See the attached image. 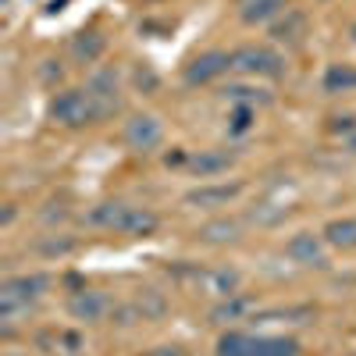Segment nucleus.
I'll return each mask as SVG.
<instances>
[{
    "label": "nucleus",
    "instance_id": "f257e3e1",
    "mask_svg": "<svg viewBox=\"0 0 356 356\" xmlns=\"http://www.w3.org/2000/svg\"><path fill=\"white\" fill-rule=\"evenodd\" d=\"M50 278L43 275H18V278H8L4 285H0V317H4L8 324L15 321V314L29 310L40 296L47 292Z\"/></svg>",
    "mask_w": 356,
    "mask_h": 356
},
{
    "label": "nucleus",
    "instance_id": "f03ea898",
    "mask_svg": "<svg viewBox=\"0 0 356 356\" xmlns=\"http://www.w3.org/2000/svg\"><path fill=\"white\" fill-rule=\"evenodd\" d=\"M50 118L57 125H65V129H82V125L100 122L97 107H93V100H89L86 89H61V93L50 100Z\"/></svg>",
    "mask_w": 356,
    "mask_h": 356
},
{
    "label": "nucleus",
    "instance_id": "7ed1b4c3",
    "mask_svg": "<svg viewBox=\"0 0 356 356\" xmlns=\"http://www.w3.org/2000/svg\"><path fill=\"white\" fill-rule=\"evenodd\" d=\"M232 72L250 75V79H282L285 57L271 47H239L232 50Z\"/></svg>",
    "mask_w": 356,
    "mask_h": 356
},
{
    "label": "nucleus",
    "instance_id": "20e7f679",
    "mask_svg": "<svg viewBox=\"0 0 356 356\" xmlns=\"http://www.w3.org/2000/svg\"><path fill=\"white\" fill-rule=\"evenodd\" d=\"M86 93H89V100H93V107H97V118H111V114L122 111V86H118L114 68H100V72L89 75Z\"/></svg>",
    "mask_w": 356,
    "mask_h": 356
},
{
    "label": "nucleus",
    "instance_id": "39448f33",
    "mask_svg": "<svg viewBox=\"0 0 356 356\" xmlns=\"http://www.w3.org/2000/svg\"><path fill=\"white\" fill-rule=\"evenodd\" d=\"M125 143H129V150L136 154H154L157 146L164 143V125H161V118L157 114H132L129 122H125Z\"/></svg>",
    "mask_w": 356,
    "mask_h": 356
},
{
    "label": "nucleus",
    "instance_id": "423d86ee",
    "mask_svg": "<svg viewBox=\"0 0 356 356\" xmlns=\"http://www.w3.org/2000/svg\"><path fill=\"white\" fill-rule=\"evenodd\" d=\"M285 253L300 267H328V243L317 232H296L285 243Z\"/></svg>",
    "mask_w": 356,
    "mask_h": 356
},
{
    "label": "nucleus",
    "instance_id": "0eeeda50",
    "mask_svg": "<svg viewBox=\"0 0 356 356\" xmlns=\"http://www.w3.org/2000/svg\"><path fill=\"white\" fill-rule=\"evenodd\" d=\"M225 72H232V54H225V50H207V54L193 57V61L186 65L182 79H186L189 86H207V82L221 79Z\"/></svg>",
    "mask_w": 356,
    "mask_h": 356
},
{
    "label": "nucleus",
    "instance_id": "6e6552de",
    "mask_svg": "<svg viewBox=\"0 0 356 356\" xmlns=\"http://www.w3.org/2000/svg\"><path fill=\"white\" fill-rule=\"evenodd\" d=\"M107 310H111V300H107L104 292H97V289H79L72 300H68V314H72L75 321H86V324L104 321Z\"/></svg>",
    "mask_w": 356,
    "mask_h": 356
},
{
    "label": "nucleus",
    "instance_id": "1a4fd4ad",
    "mask_svg": "<svg viewBox=\"0 0 356 356\" xmlns=\"http://www.w3.org/2000/svg\"><path fill=\"white\" fill-rule=\"evenodd\" d=\"M239 193H243V182L200 186V189H189V193H186V207H200V211H211V207H228Z\"/></svg>",
    "mask_w": 356,
    "mask_h": 356
},
{
    "label": "nucleus",
    "instance_id": "9d476101",
    "mask_svg": "<svg viewBox=\"0 0 356 356\" xmlns=\"http://www.w3.org/2000/svg\"><path fill=\"white\" fill-rule=\"evenodd\" d=\"M307 29H310V22H307L303 11L285 8V11L271 22V40H275V43H285V47H300L303 36H307Z\"/></svg>",
    "mask_w": 356,
    "mask_h": 356
},
{
    "label": "nucleus",
    "instance_id": "9b49d317",
    "mask_svg": "<svg viewBox=\"0 0 356 356\" xmlns=\"http://www.w3.org/2000/svg\"><path fill=\"white\" fill-rule=\"evenodd\" d=\"M196 285H200L207 296H218V300H228V296L239 292L243 275L235 271V267H211V271H203V275L196 278Z\"/></svg>",
    "mask_w": 356,
    "mask_h": 356
},
{
    "label": "nucleus",
    "instance_id": "f8f14e48",
    "mask_svg": "<svg viewBox=\"0 0 356 356\" xmlns=\"http://www.w3.org/2000/svg\"><path fill=\"white\" fill-rule=\"evenodd\" d=\"M285 8V0H235V11L246 25H271Z\"/></svg>",
    "mask_w": 356,
    "mask_h": 356
},
{
    "label": "nucleus",
    "instance_id": "ddd939ff",
    "mask_svg": "<svg viewBox=\"0 0 356 356\" xmlns=\"http://www.w3.org/2000/svg\"><path fill=\"white\" fill-rule=\"evenodd\" d=\"M235 164V157L228 150H200L186 161V168L196 175V178H214V175H225L228 168Z\"/></svg>",
    "mask_w": 356,
    "mask_h": 356
},
{
    "label": "nucleus",
    "instance_id": "4468645a",
    "mask_svg": "<svg viewBox=\"0 0 356 356\" xmlns=\"http://www.w3.org/2000/svg\"><path fill=\"white\" fill-rule=\"evenodd\" d=\"M239 235H243V221H235V218H214V221H207V225L196 228V239L200 243H214V246L235 243Z\"/></svg>",
    "mask_w": 356,
    "mask_h": 356
},
{
    "label": "nucleus",
    "instance_id": "2eb2a0df",
    "mask_svg": "<svg viewBox=\"0 0 356 356\" xmlns=\"http://www.w3.org/2000/svg\"><path fill=\"white\" fill-rule=\"evenodd\" d=\"M104 50H107V40L97 33V29H89V33H79V36L72 40V57H75L79 65H93V61H100Z\"/></svg>",
    "mask_w": 356,
    "mask_h": 356
},
{
    "label": "nucleus",
    "instance_id": "dca6fc26",
    "mask_svg": "<svg viewBox=\"0 0 356 356\" xmlns=\"http://www.w3.org/2000/svg\"><path fill=\"white\" fill-rule=\"evenodd\" d=\"M324 243H328L332 250H356V218H335L324 225Z\"/></svg>",
    "mask_w": 356,
    "mask_h": 356
},
{
    "label": "nucleus",
    "instance_id": "f3484780",
    "mask_svg": "<svg viewBox=\"0 0 356 356\" xmlns=\"http://www.w3.org/2000/svg\"><path fill=\"white\" fill-rule=\"evenodd\" d=\"M250 356H300V342L285 335H257Z\"/></svg>",
    "mask_w": 356,
    "mask_h": 356
},
{
    "label": "nucleus",
    "instance_id": "a211bd4d",
    "mask_svg": "<svg viewBox=\"0 0 356 356\" xmlns=\"http://www.w3.org/2000/svg\"><path fill=\"white\" fill-rule=\"evenodd\" d=\"M125 214H129V203H122V200H107V203H100V207H93V211H89V225L111 228V232H122Z\"/></svg>",
    "mask_w": 356,
    "mask_h": 356
},
{
    "label": "nucleus",
    "instance_id": "6ab92c4d",
    "mask_svg": "<svg viewBox=\"0 0 356 356\" xmlns=\"http://www.w3.org/2000/svg\"><path fill=\"white\" fill-rule=\"evenodd\" d=\"M161 225V218L150 211V207H129V214L122 221V232L125 235H154Z\"/></svg>",
    "mask_w": 356,
    "mask_h": 356
},
{
    "label": "nucleus",
    "instance_id": "aec40b11",
    "mask_svg": "<svg viewBox=\"0 0 356 356\" xmlns=\"http://www.w3.org/2000/svg\"><path fill=\"white\" fill-rule=\"evenodd\" d=\"M253 303L246 300V296H239V292H235V296H228V300H221L214 310H211V321L214 324H228V321H239L246 310H250Z\"/></svg>",
    "mask_w": 356,
    "mask_h": 356
},
{
    "label": "nucleus",
    "instance_id": "412c9836",
    "mask_svg": "<svg viewBox=\"0 0 356 356\" xmlns=\"http://www.w3.org/2000/svg\"><path fill=\"white\" fill-rule=\"evenodd\" d=\"M324 89H328V93H349V89H356V68L353 65H332L324 72Z\"/></svg>",
    "mask_w": 356,
    "mask_h": 356
},
{
    "label": "nucleus",
    "instance_id": "4be33fe9",
    "mask_svg": "<svg viewBox=\"0 0 356 356\" xmlns=\"http://www.w3.org/2000/svg\"><path fill=\"white\" fill-rule=\"evenodd\" d=\"M136 307H139L143 321H161V317L168 314V300H164L157 289H143V292L136 296Z\"/></svg>",
    "mask_w": 356,
    "mask_h": 356
},
{
    "label": "nucleus",
    "instance_id": "5701e85b",
    "mask_svg": "<svg viewBox=\"0 0 356 356\" xmlns=\"http://www.w3.org/2000/svg\"><path fill=\"white\" fill-rule=\"evenodd\" d=\"M257 125V107L253 104H235L232 114H228V132L232 136H243Z\"/></svg>",
    "mask_w": 356,
    "mask_h": 356
},
{
    "label": "nucleus",
    "instance_id": "b1692460",
    "mask_svg": "<svg viewBox=\"0 0 356 356\" xmlns=\"http://www.w3.org/2000/svg\"><path fill=\"white\" fill-rule=\"evenodd\" d=\"M250 346H253V335L228 332V335L218 339V356H250Z\"/></svg>",
    "mask_w": 356,
    "mask_h": 356
},
{
    "label": "nucleus",
    "instance_id": "393cba45",
    "mask_svg": "<svg viewBox=\"0 0 356 356\" xmlns=\"http://www.w3.org/2000/svg\"><path fill=\"white\" fill-rule=\"evenodd\" d=\"M36 250L43 253V257H68L72 250H75V239H72V235H47V239H40L36 243Z\"/></svg>",
    "mask_w": 356,
    "mask_h": 356
},
{
    "label": "nucleus",
    "instance_id": "a878e982",
    "mask_svg": "<svg viewBox=\"0 0 356 356\" xmlns=\"http://www.w3.org/2000/svg\"><path fill=\"white\" fill-rule=\"evenodd\" d=\"M221 97L232 100V104H253V107H257V100H260V104L271 100V97H264V89H250V86H225Z\"/></svg>",
    "mask_w": 356,
    "mask_h": 356
},
{
    "label": "nucleus",
    "instance_id": "bb28decb",
    "mask_svg": "<svg viewBox=\"0 0 356 356\" xmlns=\"http://www.w3.org/2000/svg\"><path fill=\"white\" fill-rule=\"evenodd\" d=\"M285 218H289V207H278V203H260L257 211H253V221L264 225V228H271V225H278Z\"/></svg>",
    "mask_w": 356,
    "mask_h": 356
},
{
    "label": "nucleus",
    "instance_id": "cd10ccee",
    "mask_svg": "<svg viewBox=\"0 0 356 356\" xmlns=\"http://www.w3.org/2000/svg\"><path fill=\"white\" fill-rule=\"evenodd\" d=\"M356 129V118L353 114H342V118H332V132H342V136H349Z\"/></svg>",
    "mask_w": 356,
    "mask_h": 356
},
{
    "label": "nucleus",
    "instance_id": "c85d7f7f",
    "mask_svg": "<svg viewBox=\"0 0 356 356\" xmlns=\"http://www.w3.org/2000/svg\"><path fill=\"white\" fill-rule=\"evenodd\" d=\"M57 339L65 342V353H82V335H75V332H61Z\"/></svg>",
    "mask_w": 356,
    "mask_h": 356
},
{
    "label": "nucleus",
    "instance_id": "c756f323",
    "mask_svg": "<svg viewBox=\"0 0 356 356\" xmlns=\"http://www.w3.org/2000/svg\"><path fill=\"white\" fill-rule=\"evenodd\" d=\"M65 72H61V65H57V61H43V68H40V79L43 82H54V79H61Z\"/></svg>",
    "mask_w": 356,
    "mask_h": 356
},
{
    "label": "nucleus",
    "instance_id": "7c9ffc66",
    "mask_svg": "<svg viewBox=\"0 0 356 356\" xmlns=\"http://www.w3.org/2000/svg\"><path fill=\"white\" fill-rule=\"evenodd\" d=\"M136 82L146 86V89H157V75H154L150 68H139V72H136Z\"/></svg>",
    "mask_w": 356,
    "mask_h": 356
},
{
    "label": "nucleus",
    "instance_id": "2f4dec72",
    "mask_svg": "<svg viewBox=\"0 0 356 356\" xmlns=\"http://www.w3.org/2000/svg\"><path fill=\"white\" fill-rule=\"evenodd\" d=\"M146 356H182V349H178V346H157V349H150Z\"/></svg>",
    "mask_w": 356,
    "mask_h": 356
},
{
    "label": "nucleus",
    "instance_id": "473e14b6",
    "mask_svg": "<svg viewBox=\"0 0 356 356\" xmlns=\"http://www.w3.org/2000/svg\"><path fill=\"white\" fill-rule=\"evenodd\" d=\"M342 146H346V150H349V154H356V129H353V132L346 136V143H342Z\"/></svg>",
    "mask_w": 356,
    "mask_h": 356
},
{
    "label": "nucleus",
    "instance_id": "72a5a7b5",
    "mask_svg": "<svg viewBox=\"0 0 356 356\" xmlns=\"http://www.w3.org/2000/svg\"><path fill=\"white\" fill-rule=\"evenodd\" d=\"M349 36H353V40H356V25H353V29H349Z\"/></svg>",
    "mask_w": 356,
    "mask_h": 356
},
{
    "label": "nucleus",
    "instance_id": "f704fd0d",
    "mask_svg": "<svg viewBox=\"0 0 356 356\" xmlns=\"http://www.w3.org/2000/svg\"><path fill=\"white\" fill-rule=\"evenodd\" d=\"M4 356H22V353H15V349H11V353H4Z\"/></svg>",
    "mask_w": 356,
    "mask_h": 356
},
{
    "label": "nucleus",
    "instance_id": "c9c22d12",
    "mask_svg": "<svg viewBox=\"0 0 356 356\" xmlns=\"http://www.w3.org/2000/svg\"><path fill=\"white\" fill-rule=\"evenodd\" d=\"M353 356H356V353H353Z\"/></svg>",
    "mask_w": 356,
    "mask_h": 356
}]
</instances>
